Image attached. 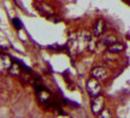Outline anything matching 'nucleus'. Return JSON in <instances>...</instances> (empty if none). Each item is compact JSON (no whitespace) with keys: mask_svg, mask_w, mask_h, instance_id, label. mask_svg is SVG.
Masks as SVG:
<instances>
[{"mask_svg":"<svg viewBox=\"0 0 130 118\" xmlns=\"http://www.w3.org/2000/svg\"><path fill=\"white\" fill-rule=\"evenodd\" d=\"M101 42L104 43V45H106V46H110L112 43L117 42V38L115 35H105V36H102Z\"/></svg>","mask_w":130,"mask_h":118,"instance_id":"obj_8","label":"nucleus"},{"mask_svg":"<svg viewBox=\"0 0 130 118\" xmlns=\"http://www.w3.org/2000/svg\"><path fill=\"white\" fill-rule=\"evenodd\" d=\"M99 117H111V114H110V111H108V110H102L101 112H100V114H99Z\"/></svg>","mask_w":130,"mask_h":118,"instance_id":"obj_11","label":"nucleus"},{"mask_svg":"<svg viewBox=\"0 0 130 118\" xmlns=\"http://www.w3.org/2000/svg\"><path fill=\"white\" fill-rule=\"evenodd\" d=\"M7 70H9V74L11 76H17V77H19L21 74H22V66L18 65L17 63H12Z\"/></svg>","mask_w":130,"mask_h":118,"instance_id":"obj_7","label":"nucleus"},{"mask_svg":"<svg viewBox=\"0 0 130 118\" xmlns=\"http://www.w3.org/2000/svg\"><path fill=\"white\" fill-rule=\"evenodd\" d=\"M90 75L93 78H96V80H104L107 77V70L102 66H95L90 71Z\"/></svg>","mask_w":130,"mask_h":118,"instance_id":"obj_5","label":"nucleus"},{"mask_svg":"<svg viewBox=\"0 0 130 118\" xmlns=\"http://www.w3.org/2000/svg\"><path fill=\"white\" fill-rule=\"evenodd\" d=\"M105 30H106V23H105V21L101 18L96 19V22L94 23V27H93L94 36L95 38H100L102 34L105 33Z\"/></svg>","mask_w":130,"mask_h":118,"instance_id":"obj_4","label":"nucleus"},{"mask_svg":"<svg viewBox=\"0 0 130 118\" xmlns=\"http://www.w3.org/2000/svg\"><path fill=\"white\" fill-rule=\"evenodd\" d=\"M124 49H125V45L121 42H115L110 46H107V51L110 53H121Z\"/></svg>","mask_w":130,"mask_h":118,"instance_id":"obj_6","label":"nucleus"},{"mask_svg":"<svg viewBox=\"0 0 130 118\" xmlns=\"http://www.w3.org/2000/svg\"><path fill=\"white\" fill-rule=\"evenodd\" d=\"M105 107V100L101 95H98V96H94L92 98V103H90V109H92V112H93L95 116H99L100 112Z\"/></svg>","mask_w":130,"mask_h":118,"instance_id":"obj_2","label":"nucleus"},{"mask_svg":"<svg viewBox=\"0 0 130 118\" xmlns=\"http://www.w3.org/2000/svg\"><path fill=\"white\" fill-rule=\"evenodd\" d=\"M95 45H96V42H95V40H94L93 38H92V39H89L88 49L90 51V52H94V51H95Z\"/></svg>","mask_w":130,"mask_h":118,"instance_id":"obj_9","label":"nucleus"},{"mask_svg":"<svg viewBox=\"0 0 130 118\" xmlns=\"http://www.w3.org/2000/svg\"><path fill=\"white\" fill-rule=\"evenodd\" d=\"M12 23H13L14 28L17 29V30H19V29L22 28V22H21L18 18H13V19H12Z\"/></svg>","mask_w":130,"mask_h":118,"instance_id":"obj_10","label":"nucleus"},{"mask_svg":"<svg viewBox=\"0 0 130 118\" xmlns=\"http://www.w3.org/2000/svg\"><path fill=\"white\" fill-rule=\"evenodd\" d=\"M36 96L39 103H41V104H50V101H51V93L45 88H41V87L37 88Z\"/></svg>","mask_w":130,"mask_h":118,"instance_id":"obj_3","label":"nucleus"},{"mask_svg":"<svg viewBox=\"0 0 130 118\" xmlns=\"http://www.w3.org/2000/svg\"><path fill=\"white\" fill-rule=\"evenodd\" d=\"M87 92L92 98L101 94V86L99 83V80L92 77L90 80L87 81Z\"/></svg>","mask_w":130,"mask_h":118,"instance_id":"obj_1","label":"nucleus"}]
</instances>
